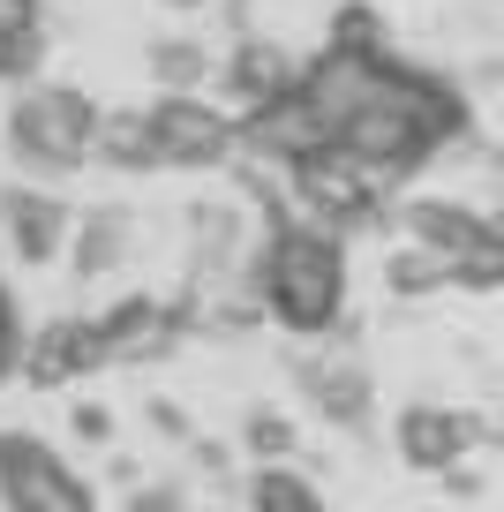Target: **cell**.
Returning <instances> with one entry per match:
<instances>
[{
    "label": "cell",
    "mask_w": 504,
    "mask_h": 512,
    "mask_svg": "<svg viewBox=\"0 0 504 512\" xmlns=\"http://www.w3.org/2000/svg\"><path fill=\"white\" fill-rule=\"evenodd\" d=\"M98 159L106 166H151V113L143 106H106V128H98Z\"/></svg>",
    "instance_id": "obj_14"
},
{
    "label": "cell",
    "mask_w": 504,
    "mask_h": 512,
    "mask_svg": "<svg viewBox=\"0 0 504 512\" xmlns=\"http://www.w3.org/2000/svg\"><path fill=\"white\" fill-rule=\"evenodd\" d=\"M219 83H226V98L241 106V121H249V113L279 106V98L301 83V61L286 46H271V38H241V46L219 61Z\"/></svg>",
    "instance_id": "obj_10"
},
{
    "label": "cell",
    "mask_w": 504,
    "mask_h": 512,
    "mask_svg": "<svg viewBox=\"0 0 504 512\" xmlns=\"http://www.w3.org/2000/svg\"><path fill=\"white\" fill-rule=\"evenodd\" d=\"M286 181H294V211L316 219V226H331V234L369 226L384 211V196H392L369 166H354L347 151H301V159L286 166Z\"/></svg>",
    "instance_id": "obj_3"
},
{
    "label": "cell",
    "mask_w": 504,
    "mask_h": 512,
    "mask_svg": "<svg viewBox=\"0 0 504 512\" xmlns=\"http://www.w3.org/2000/svg\"><path fill=\"white\" fill-rule=\"evenodd\" d=\"M174 309L166 302H151V294H121L113 309H98L91 317V354H98V369H113V362H143V354H166L174 347Z\"/></svg>",
    "instance_id": "obj_7"
},
{
    "label": "cell",
    "mask_w": 504,
    "mask_h": 512,
    "mask_svg": "<svg viewBox=\"0 0 504 512\" xmlns=\"http://www.w3.org/2000/svg\"><path fill=\"white\" fill-rule=\"evenodd\" d=\"M392 445H399V460L422 467V475H452V467L482 445V422L459 415V407H429V400H422V407H407V415H399Z\"/></svg>",
    "instance_id": "obj_8"
},
{
    "label": "cell",
    "mask_w": 504,
    "mask_h": 512,
    "mask_svg": "<svg viewBox=\"0 0 504 512\" xmlns=\"http://www.w3.org/2000/svg\"><path fill=\"white\" fill-rule=\"evenodd\" d=\"M151 113V166H174V174H196V166H226L241 151V121L226 106L196 91H166Z\"/></svg>",
    "instance_id": "obj_4"
},
{
    "label": "cell",
    "mask_w": 504,
    "mask_h": 512,
    "mask_svg": "<svg viewBox=\"0 0 504 512\" xmlns=\"http://www.w3.org/2000/svg\"><path fill=\"white\" fill-rule=\"evenodd\" d=\"M98 354H91V317H61L46 324V332H31V347H23V377L38 384V392H53V384L68 377H91Z\"/></svg>",
    "instance_id": "obj_11"
},
{
    "label": "cell",
    "mask_w": 504,
    "mask_h": 512,
    "mask_svg": "<svg viewBox=\"0 0 504 512\" xmlns=\"http://www.w3.org/2000/svg\"><path fill=\"white\" fill-rule=\"evenodd\" d=\"M46 68V23L38 31H0V83H38Z\"/></svg>",
    "instance_id": "obj_16"
},
{
    "label": "cell",
    "mask_w": 504,
    "mask_h": 512,
    "mask_svg": "<svg viewBox=\"0 0 504 512\" xmlns=\"http://www.w3.org/2000/svg\"><path fill=\"white\" fill-rule=\"evenodd\" d=\"M294 392H301L324 422H339V430H362L369 407H377L369 369H362V362H339V354H309V362H294Z\"/></svg>",
    "instance_id": "obj_9"
},
{
    "label": "cell",
    "mask_w": 504,
    "mask_h": 512,
    "mask_svg": "<svg viewBox=\"0 0 504 512\" xmlns=\"http://www.w3.org/2000/svg\"><path fill=\"white\" fill-rule=\"evenodd\" d=\"M128 234H136V219H128L121 204H98L76 219V279H106L113 264L128 256Z\"/></svg>",
    "instance_id": "obj_12"
},
{
    "label": "cell",
    "mask_w": 504,
    "mask_h": 512,
    "mask_svg": "<svg viewBox=\"0 0 504 512\" xmlns=\"http://www.w3.org/2000/svg\"><path fill=\"white\" fill-rule=\"evenodd\" d=\"M241 445H249V460H256V467L294 460V422H286V415H264V407H256V415L241 422Z\"/></svg>",
    "instance_id": "obj_17"
},
{
    "label": "cell",
    "mask_w": 504,
    "mask_h": 512,
    "mask_svg": "<svg viewBox=\"0 0 504 512\" xmlns=\"http://www.w3.org/2000/svg\"><path fill=\"white\" fill-rule=\"evenodd\" d=\"M0 241H8V256L23 272H38L76 241V211L46 189H0Z\"/></svg>",
    "instance_id": "obj_6"
},
{
    "label": "cell",
    "mask_w": 504,
    "mask_h": 512,
    "mask_svg": "<svg viewBox=\"0 0 504 512\" xmlns=\"http://www.w3.org/2000/svg\"><path fill=\"white\" fill-rule=\"evenodd\" d=\"M0 505L8 512H98V490L31 430H0Z\"/></svg>",
    "instance_id": "obj_5"
},
{
    "label": "cell",
    "mask_w": 504,
    "mask_h": 512,
    "mask_svg": "<svg viewBox=\"0 0 504 512\" xmlns=\"http://www.w3.org/2000/svg\"><path fill=\"white\" fill-rule=\"evenodd\" d=\"M76 430H83V445H106V437H113V415H106V407H76Z\"/></svg>",
    "instance_id": "obj_20"
},
{
    "label": "cell",
    "mask_w": 504,
    "mask_h": 512,
    "mask_svg": "<svg viewBox=\"0 0 504 512\" xmlns=\"http://www.w3.org/2000/svg\"><path fill=\"white\" fill-rule=\"evenodd\" d=\"M23 347H31V332H23V309L8 294V279H0V384L23 377Z\"/></svg>",
    "instance_id": "obj_18"
},
{
    "label": "cell",
    "mask_w": 504,
    "mask_h": 512,
    "mask_svg": "<svg viewBox=\"0 0 504 512\" xmlns=\"http://www.w3.org/2000/svg\"><path fill=\"white\" fill-rule=\"evenodd\" d=\"M128 512H189V497L181 490H143V497H128Z\"/></svg>",
    "instance_id": "obj_21"
},
{
    "label": "cell",
    "mask_w": 504,
    "mask_h": 512,
    "mask_svg": "<svg viewBox=\"0 0 504 512\" xmlns=\"http://www.w3.org/2000/svg\"><path fill=\"white\" fill-rule=\"evenodd\" d=\"M249 512H324V490L294 460H271L249 475Z\"/></svg>",
    "instance_id": "obj_13"
},
{
    "label": "cell",
    "mask_w": 504,
    "mask_h": 512,
    "mask_svg": "<svg viewBox=\"0 0 504 512\" xmlns=\"http://www.w3.org/2000/svg\"><path fill=\"white\" fill-rule=\"evenodd\" d=\"M46 23V0H0V31H38Z\"/></svg>",
    "instance_id": "obj_19"
},
{
    "label": "cell",
    "mask_w": 504,
    "mask_h": 512,
    "mask_svg": "<svg viewBox=\"0 0 504 512\" xmlns=\"http://www.w3.org/2000/svg\"><path fill=\"white\" fill-rule=\"evenodd\" d=\"M98 128H106V106L68 83H23V98L8 106V151L38 174H68V166L98 159Z\"/></svg>",
    "instance_id": "obj_2"
},
{
    "label": "cell",
    "mask_w": 504,
    "mask_h": 512,
    "mask_svg": "<svg viewBox=\"0 0 504 512\" xmlns=\"http://www.w3.org/2000/svg\"><path fill=\"white\" fill-rule=\"evenodd\" d=\"M347 241L331 234V226L301 219V211H286V219H271L264 249H256V302H264V317L279 324V332L294 339H324L347 324Z\"/></svg>",
    "instance_id": "obj_1"
},
{
    "label": "cell",
    "mask_w": 504,
    "mask_h": 512,
    "mask_svg": "<svg viewBox=\"0 0 504 512\" xmlns=\"http://www.w3.org/2000/svg\"><path fill=\"white\" fill-rule=\"evenodd\" d=\"M211 68H219V61H211L196 38H158V46H151V76L166 83V91H196Z\"/></svg>",
    "instance_id": "obj_15"
}]
</instances>
